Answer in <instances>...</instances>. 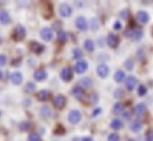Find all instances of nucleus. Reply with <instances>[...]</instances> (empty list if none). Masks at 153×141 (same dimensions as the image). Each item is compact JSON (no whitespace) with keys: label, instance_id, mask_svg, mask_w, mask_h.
I'll return each mask as SVG.
<instances>
[{"label":"nucleus","instance_id":"nucleus-4","mask_svg":"<svg viewBox=\"0 0 153 141\" xmlns=\"http://www.w3.org/2000/svg\"><path fill=\"white\" fill-rule=\"evenodd\" d=\"M40 37L45 41H51L53 39V31L51 28H48V27L42 28L41 32H40Z\"/></svg>","mask_w":153,"mask_h":141},{"label":"nucleus","instance_id":"nucleus-34","mask_svg":"<svg viewBox=\"0 0 153 141\" xmlns=\"http://www.w3.org/2000/svg\"><path fill=\"white\" fill-rule=\"evenodd\" d=\"M125 67H126V69H128V71H131V69H133V61L132 60H126L125 61Z\"/></svg>","mask_w":153,"mask_h":141},{"label":"nucleus","instance_id":"nucleus-24","mask_svg":"<svg viewBox=\"0 0 153 141\" xmlns=\"http://www.w3.org/2000/svg\"><path fill=\"white\" fill-rule=\"evenodd\" d=\"M141 37H143V31H141V30L135 28V30H133V31L131 32V38H132L133 40H139Z\"/></svg>","mask_w":153,"mask_h":141},{"label":"nucleus","instance_id":"nucleus-44","mask_svg":"<svg viewBox=\"0 0 153 141\" xmlns=\"http://www.w3.org/2000/svg\"><path fill=\"white\" fill-rule=\"evenodd\" d=\"M130 141H134V140H130Z\"/></svg>","mask_w":153,"mask_h":141},{"label":"nucleus","instance_id":"nucleus-17","mask_svg":"<svg viewBox=\"0 0 153 141\" xmlns=\"http://www.w3.org/2000/svg\"><path fill=\"white\" fill-rule=\"evenodd\" d=\"M11 82L13 85H20L22 82V74L20 72H14L11 74Z\"/></svg>","mask_w":153,"mask_h":141},{"label":"nucleus","instance_id":"nucleus-1","mask_svg":"<svg viewBox=\"0 0 153 141\" xmlns=\"http://www.w3.org/2000/svg\"><path fill=\"white\" fill-rule=\"evenodd\" d=\"M67 119H68V121H70V123L76 125L79 121L81 120V113H80L78 109H73V111H71V112L68 113Z\"/></svg>","mask_w":153,"mask_h":141},{"label":"nucleus","instance_id":"nucleus-41","mask_svg":"<svg viewBox=\"0 0 153 141\" xmlns=\"http://www.w3.org/2000/svg\"><path fill=\"white\" fill-rule=\"evenodd\" d=\"M81 141H93V139H92V138H90V137H85V138H82V139H81Z\"/></svg>","mask_w":153,"mask_h":141},{"label":"nucleus","instance_id":"nucleus-15","mask_svg":"<svg viewBox=\"0 0 153 141\" xmlns=\"http://www.w3.org/2000/svg\"><path fill=\"white\" fill-rule=\"evenodd\" d=\"M40 117L42 118V119H50L51 117H52V111H51V108L48 107V106H42L41 107V109H40Z\"/></svg>","mask_w":153,"mask_h":141},{"label":"nucleus","instance_id":"nucleus-14","mask_svg":"<svg viewBox=\"0 0 153 141\" xmlns=\"http://www.w3.org/2000/svg\"><path fill=\"white\" fill-rule=\"evenodd\" d=\"M72 94L74 95V98L78 99V100H82L84 97H85V92H84V89H82L81 87H79V86H76V87L72 89Z\"/></svg>","mask_w":153,"mask_h":141},{"label":"nucleus","instance_id":"nucleus-5","mask_svg":"<svg viewBox=\"0 0 153 141\" xmlns=\"http://www.w3.org/2000/svg\"><path fill=\"white\" fill-rule=\"evenodd\" d=\"M60 77L61 79L65 81V82H68V81L72 79L73 74H72V69L70 67H64L61 69V73H60Z\"/></svg>","mask_w":153,"mask_h":141},{"label":"nucleus","instance_id":"nucleus-12","mask_svg":"<svg viewBox=\"0 0 153 141\" xmlns=\"http://www.w3.org/2000/svg\"><path fill=\"white\" fill-rule=\"evenodd\" d=\"M11 22V17H10V13L5 10L0 11V24L2 25H8Z\"/></svg>","mask_w":153,"mask_h":141},{"label":"nucleus","instance_id":"nucleus-10","mask_svg":"<svg viewBox=\"0 0 153 141\" xmlns=\"http://www.w3.org/2000/svg\"><path fill=\"white\" fill-rule=\"evenodd\" d=\"M108 72H110V69L106 65H99L97 67V73L100 78H106L108 75Z\"/></svg>","mask_w":153,"mask_h":141},{"label":"nucleus","instance_id":"nucleus-3","mask_svg":"<svg viewBox=\"0 0 153 141\" xmlns=\"http://www.w3.org/2000/svg\"><path fill=\"white\" fill-rule=\"evenodd\" d=\"M87 67H88V65H87L86 61L79 60L76 63V66H74V71H76V73H79V74H82V73H85L87 71Z\"/></svg>","mask_w":153,"mask_h":141},{"label":"nucleus","instance_id":"nucleus-39","mask_svg":"<svg viewBox=\"0 0 153 141\" xmlns=\"http://www.w3.org/2000/svg\"><path fill=\"white\" fill-rule=\"evenodd\" d=\"M146 140H147V141H153V132L149 133V134L146 135Z\"/></svg>","mask_w":153,"mask_h":141},{"label":"nucleus","instance_id":"nucleus-40","mask_svg":"<svg viewBox=\"0 0 153 141\" xmlns=\"http://www.w3.org/2000/svg\"><path fill=\"white\" fill-rule=\"evenodd\" d=\"M130 117H131V113H130V112H125V113H124V118H125V119H128Z\"/></svg>","mask_w":153,"mask_h":141},{"label":"nucleus","instance_id":"nucleus-19","mask_svg":"<svg viewBox=\"0 0 153 141\" xmlns=\"http://www.w3.org/2000/svg\"><path fill=\"white\" fill-rule=\"evenodd\" d=\"M50 95H51V93L48 92V91H46V89H42V91H40L38 93V100L40 101H46L50 99Z\"/></svg>","mask_w":153,"mask_h":141},{"label":"nucleus","instance_id":"nucleus-26","mask_svg":"<svg viewBox=\"0 0 153 141\" xmlns=\"http://www.w3.org/2000/svg\"><path fill=\"white\" fill-rule=\"evenodd\" d=\"M123 111H124V105L123 103L117 102L113 106V113L114 114H120V113H123Z\"/></svg>","mask_w":153,"mask_h":141},{"label":"nucleus","instance_id":"nucleus-11","mask_svg":"<svg viewBox=\"0 0 153 141\" xmlns=\"http://www.w3.org/2000/svg\"><path fill=\"white\" fill-rule=\"evenodd\" d=\"M137 20L139 21L140 24H147L149 20H150V17H149V14L145 12V11H139L138 13H137Z\"/></svg>","mask_w":153,"mask_h":141},{"label":"nucleus","instance_id":"nucleus-2","mask_svg":"<svg viewBox=\"0 0 153 141\" xmlns=\"http://www.w3.org/2000/svg\"><path fill=\"white\" fill-rule=\"evenodd\" d=\"M59 14L62 17V18H67L72 14V7L67 4H61L60 7H59Z\"/></svg>","mask_w":153,"mask_h":141},{"label":"nucleus","instance_id":"nucleus-31","mask_svg":"<svg viewBox=\"0 0 153 141\" xmlns=\"http://www.w3.org/2000/svg\"><path fill=\"white\" fill-rule=\"evenodd\" d=\"M146 87L144 86V85H140L139 87H138V95H140V97H144L145 94H146Z\"/></svg>","mask_w":153,"mask_h":141},{"label":"nucleus","instance_id":"nucleus-23","mask_svg":"<svg viewBox=\"0 0 153 141\" xmlns=\"http://www.w3.org/2000/svg\"><path fill=\"white\" fill-rule=\"evenodd\" d=\"M84 47H85V49L87 52H93L94 51V42L92 40H90V39H87L84 42Z\"/></svg>","mask_w":153,"mask_h":141},{"label":"nucleus","instance_id":"nucleus-29","mask_svg":"<svg viewBox=\"0 0 153 141\" xmlns=\"http://www.w3.org/2000/svg\"><path fill=\"white\" fill-rule=\"evenodd\" d=\"M73 58L74 59H80L82 58V51L80 48H74L73 49Z\"/></svg>","mask_w":153,"mask_h":141},{"label":"nucleus","instance_id":"nucleus-32","mask_svg":"<svg viewBox=\"0 0 153 141\" xmlns=\"http://www.w3.org/2000/svg\"><path fill=\"white\" fill-rule=\"evenodd\" d=\"M28 141H41V139H40L39 134H37V133H31L30 137H28Z\"/></svg>","mask_w":153,"mask_h":141},{"label":"nucleus","instance_id":"nucleus-20","mask_svg":"<svg viewBox=\"0 0 153 141\" xmlns=\"http://www.w3.org/2000/svg\"><path fill=\"white\" fill-rule=\"evenodd\" d=\"M134 112H135V114H137L138 117L144 115L145 112H146V107H145V105H144V103H139V105H137L135 108H134Z\"/></svg>","mask_w":153,"mask_h":141},{"label":"nucleus","instance_id":"nucleus-9","mask_svg":"<svg viewBox=\"0 0 153 141\" xmlns=\"http://www.w3.org/2000/svg\"><path fill=\"white\" fill-rule=\"evenodd\" d=\"M92 83H93V81H92L91 78L85 77V78H81L79 80V87H81L82 89H87V88H90L92 86Z\"/></svg>","mask_w":153,"mask_h":141},{"label":"nucleus","instance_id":"nucleus-28","mask_svg":"<svg viewBox=\"0 0 153 141\" xmlns=\"http://www.w3.org/2000/svg\"><path fill=\"white\" fill-rule=\"evenodd\" d=\"M25 91H26L27 93H33V92L36 91V85H34L33 82H28V83L26 85V87H25Z\"/></svg>","mask_w":153,"mask_h":141},{"label":"nucleus","instance_id":"nucleus-35","mask_svg":"<svg viewBox=\"0 0 153 141\" xmlns=\"http://www.w3.org/2000/svg\"><path fill=\"white\" fill-rule=\"evenodd\" d=\"M108 141H119V135L117 133H111L108 135Z\"/></svg>","mask_w":153,"mask_h":141},{"label":"nucleus","instance_id":"nucleus-16","mask_svg":"<svg viewBox=\"0 0 153 141\" xmlns=\"http://www.w3.org/2000/svg\"><path fill=\"white\" fill-rule=\"evenodd\" d=\"M125 85H126V88L128 89V91H133L134 88H135V86H137V79L134 78V77H127V79L125 81Z\"/></svg>","mask_w":153,"mask_h":141},{"label":"nucleus","instance_id":"nucleus-18","mask_svg":"<svg viewBox=\"0 0 153 141\" xmlns=\"http://www.w3.org/2000/svg\"><path fill=\"white\" fill-rule=\"evenodd\" d=\"M47 78V73L45 69H37L34 72V79L37 81H44Z\"/></svg>","mask_w":153,"mask_h":141},{"label":"nucleus","instance_id":"nucleus-37","mask_svg":"<svg viewBox=\"0 0 153 141\" xmlns=\"http://www.w3.org/2000/svg\"><path fill=\"white\" fill-rule=\"evenodd\" d=\"M6 63H7V59H6V57L1 54V55H0V66H2V67H4Z\"/></svg>","mask_w":153,"mask_h":141},{"label":"nucleus","instance_id":"nucleus-6","mask_svg":"<svg viewBox=\"0 0 153 141\" xmlns=\"http://www.w3.org/2000/svg\"><path fill=\"white\" fill-rule=\"evenodd\" d=\"M53 105L57 107V108H64L65 107V105H66V98L64 97V95H61V94H59L57 95L54 99H53Z\"/></svg>","mask_w":153,"mask_h":141},{"label":"nucleus","instance_id":"nucleus-13","mask_svg":"<svg viewBox=\"0 0 153 141\" xmlns=\"http://www.w3.org/2000/svg\"><path fill=\"white\" fill-rule=\"evenodd\" d=\"M107 44H108V46H111L112 48H115L118 45H119V38L113 34V33H110L108 34V37H107Z\"/></svg>","mask_w":153,"mask_h":141},{"label":"nucleus","instance_id":"nucleus-8","mask_svg":"<svg viewBox=\"0 0 153 141\" xmlns=\"http://www.w3.org/2000/svg\"><path fill=\"white\" fill-rule=\"evenodd\" d=\"M76 26L78 27V30H80V31H86L88 24H87V20L84 17H79L76 20Z\"/></svg>","mask_w":153,"mask_h":141},{"label":"nucleus","instance_id":"nucleus-42","mask_svg":"<svg viewBox=\"0 0 153 141\" xmlns=\"http://www.w3.org/2000/svg\"><path fill=\"white\" fill-rule=\"evenodd\" d=\"M1 79H2V72L0 71V80H1Z\"/></svg>","mask_w":153,"mask_h":141},{"label":"nucleus","instance_id":"nucleus-27","mask_svg":"<svg viewBox=\"0 0 153 141\" xmlns=\"http://www.w3.org/2000/svg\"><path fill=\"white\" fill-rule=\"evenodd\" d=\"M111 127L113 129H120V128H123V122L119 120V119H114V120L111 122Z\"/></svg>","mask_w":153,"mask_h":141},{"label":"nucleus","instance_id":"nucleus-21","mask_svg":"<svg viewBox=\"0 0 153 141\" xmlns=\"http://www.w3.org/2000/svg\"><path fill=\"white\" fill-rule=\"evenodd\" d=\"M31 48H32V51L34 52V53H41L42 51H44V46H41L39 42H36V41H33L32 44H31Z\"/></svg>","mask_w":153,"mask_h":141},{"label":"nucleus","instance_id":"nucleus-22","mask_svg":"<svg viewBox=\"0 0 153 141\" xmlns=\"http://www.w3.org/2000/svg\"><path fill=\"white\" fill-rule=\"evenodd\" d=\"M141 127H143L141 122H140V121H138V120L132 121V122H131V125H130V128H131L133 132H139V131L141 129Z\"/></svg>","mask_w":153,"mask_h":141},{"label":"nucleus","instance_id":"nucleus-25","mask_svg":"<svg viewBox=\"0 0 153 141\" xmlns=\"http://www.w3.org/2000/svg\"><path fill=\"white\" fill-rule=\"evenodd\" d=\"M125 79V73H124V71H117L114 74V80L117 82H121V81H124Z\"/></svg>","mask_w":153,"mask_h":141},{"label":"nucleus","instance_id":"nucleus-36","mask_svg":"<svg viewBox=\"0 0 153 141\" xmlns=\"http://www.w3.org/2000/svg\"><path fill=\"white\" fill-rule=\"evenodd\" d=\"M30 127H31V123L30 122H22L20 125V129H22V131H27Z\"/></svg>","mask_w":153,"mask_h":141},{"label":"nucleus","instance_id":"nucleus-38","mask_svg":"<svg viewBox=\"0 0 153 141\" xmlns=\"http://www.w3.org/2000/svg\"><path fill=\"white\" fill-rule=\"evenodd\" d=\"M114 28L117 31H119V30H121V22L120 21H117L114 24Z\"/></svg>","mask_w":153,"mask_h":141},{"label":"nucleus","instance_id":"nucleus-30","mask_svg":"<svg viewBox=\"0 0 153 141\" xmlns=\"http://www.w3.org/2000/svg\"><path fill=\"white\" fill-rule=\"evenodd\" d=\"M58 38H59L60 42H66V40H67V34L64 31H60L59 34H58Z\"/></svg>","mask_w":153,"mask_h":141},{"label":"nucleus","instance_id":"nucleus-33","mask_svg":"<svg viewBox=\"0 0 153 141\" xmlns=\"http://www.w3.org/2000/svg\"><path fill=\"white\" fill-rule=\"evenodd\" d=\"M124 97V91L120 89V88H117L114 91V98L119 99V98H123Z\"/></svg>","mask_w":153,"mask_h":141},{"label":"nucleus","instance_id":"nucleus-43","mask_svg":"<svg viewBox=\"0 0 153 141\" xmlns=\"http://www.w3.org/2000/svg\"><path fill=\"white\" fill-rule=\"evenodd\" d=\"M0 44H1V38H0Z\"/></svg>","mask_w":153,"mask_h":141},{"label":"nucleus","instance_id":"nucleus-7","mask_svg":"<svg viewBox=\"0 0 153 141\" xmlns=\"http://www.w3.org/2000/svg\"><path fill=\"white\" fill-rule=\"evenodd\" d=\"M25 35H26V30L21 25L17 26L16 30H14V38L17 40H22L25 38Z\"/></svg>","mask_w":153,"mask_h":141}]
</instances>
